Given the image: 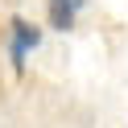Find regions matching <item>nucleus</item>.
<instances>
[{"mask_svg":"<svg viewBox=\"0 0 128 128\" xmlns=\"http://www.w3.org/2000/svg\"><path fill=\"white\" fill-rule=\"evenodd\" d=\"M37 46H42V29L33 21H25V17H12L8 21V58H12V66L25 70L29 50H37Z\"/></svg>","mask_w":128,"mask_h":128,"instance_id":"obj_1","label":"nucleus"},{"mask_svg":"<svg viewBox=\"0 0 128 128\" xmlns=\"http://www.w3.org/2000/svg\"><path fill=\"white\" fill-rule=\"evenodd\" d=\"M46 4H50V25L58 33H70L74 29V17L87 8V0H46Z\"/></svg>","mask_w":128,"mask_h":128,"instance_id":"obj_2","label":"nucleus"}]
</instances>
